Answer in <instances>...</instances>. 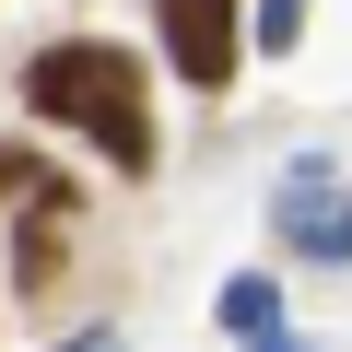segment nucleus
Segmentation results:
<instances>
[{
	"label": "nucleus",
	"instance_id": "nucleus-1",
	"mask_svg": "<svg viewBox=\"0 0 352 352\" xmlns=\"http://www.w3.org/2000/svg\"><path fill=\"white\" fill-rule=\"evenodd\" d=\"M24 106H36V118H59V129H82L118 176H141V164H153V106H141V71H129L118 47H94V36H82V47H47V59L24 71Z\"/></svg>",
	"mask_w": 352,
	"mask_h": 352
},
{
	"label": "nucleus",
	"instance_id": "nucleus-2",
	"mask_svg": "<svg viewBox=\"0 0 352 352\" xmlns=\"http://www.w3.org/2000/svg\"><path fill=\"white\" fill-rule=\"evenodd\" d=\"M153 36H164V59H176V82L188 94H223L235 82V0H153Z\"/></svg>",
	"mask_w": 352,
	"mask_h": 352
},
{
	"label": "nucleus",
	"instance_id": "nucleus-3",
	"mask_svg": "<svg viewBox=\"0 0 352 352\" xmlns=\"http://www.w3.org/2000/svg\"><path fill=\"white\" fill-rule=\"evenodd\" d=\"M282 235H294L305 258H352V200L329 212V188H317V176H294V200H282Z\"/></svg>",
	"mask_w": 352,
	"mask_h": 352
},
{
	"label": "nucleus",
	"instance_id": "nucleus-4",
	"mask_svg": "<svg viewBox=\"0 0 352 352\" xmlns=\"http://www.w3.org/2000/svg\"><path fill=\"white\" fill-rule=\"evenodd\" d=\"M270 305H282V294H270L258 270H247V282H223V329H235V340H270Z\"/></svg>",
	"mask_w": 352,
	"mask_h": 352
},
{
	"label": "nucleus",
	"instance_id": "nucleus-5",
	"mask_svg": "<svg viewBox=\"0 0 352 352\" xmlns=\"http://www.w3.org/2000/svg\"><path fill=\"white\" fill-rule=\"evenodd\" d=\"M294 36H305V0H258V36L247 47H294Z\"/></svg>",
	"mask_w": 352,
	"mask_h": 352
}]
</instances>
